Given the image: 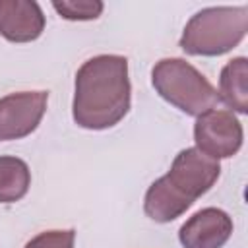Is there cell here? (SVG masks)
Wrapping results in <instances>:
<instances>
[{
    "label": "cell",
    "instance_id": "obj_1",
    "mask_svg": "<svg viewBox=\"0 0 248 248\" xmlns=\"http://www.w3.org/2000/svg\"><path fill=\"white\" fill-rule=\"evenodd\" d=\"M130 93L126 56L99 54L85 60L76 74L74 122L85 130L116 126L130 110Z\"/></svg>",
    "mask_w": 248,
    "mask_h": 248
},
{
    "label": "cell",
    "instance_id": "obj_2",
    "mask_svg": "<svg viewBox=\"0 0 248 248\" xmlns=\"http://www.w3.org/2000/svg\"><path fill=\"white\" fill-rule=\"evenodd\" d=\"M248 31V6L205 8L186 23L180 48L192 56H221L232 50Z\"/></svg>",
    "mask_w": 248,
    "mask_h": 248
},
{
    "label": "cell",
    "instance_id": "obj_3",
    "mask_svg": "<svg viewBox=\"0 0 248 248\" xmlns=\"http://www.w3.org/2000/svg\"><path fill=\"white\" fill-rule=\"evenodd\" d=\"M155 91L170 105L190 116L211 110L217 101V89L190 62L182 58H163L151 70Z\"/></svg>",
    "mask_w": 248,
    "mask_h": 248
},
{
    "label": "cell",
    "instance_id": "obj_4",
    "mask_svg": "<svg viewBox=\"0 0 248 248\" xmlns=\"http://www.w3.org/2000/svg\"><path fill=\"white\" fill-rule=\"evenodd\" d=\"M242 124L231 110L211 108L198 116L194 124V140L202 153L211 159H229L242 145Z\"/></svg>",
    "mask_w": 248,
    "mask_h": 248
},
{
    "label": "cell",
    "instance_id": "obj_5",
    "mask_svg": "<svg viewBox=\"0 0 248 248\" xmlns=\"http://www.w3.org/2000/svg\"><path fill=\"white\" fill-rule=\"evenodd\" d=\"M219 174L221 165L217 159H211L198 147H188L174 157L170 170L165 176L176 192L194 203L217 182Z\"/></svg>",
    "mask_w": 248,
    "mask_h": 248
},
{
    "label": "cell",
    "instance_id": "obj_6",
    "mask_svg": "<svg viewBox=\"0 0 248 248\" xmlns=\"http://www.w3.org/2000/svg\"><path fill=\"white\" fill-rule=\"evenodd\" d=\"M48 103L46 91H19L0 99V141L21 140L37 130Z\"/></svg>",
    "mask_w": 248,
    "mask_h": 248
},
{
    "label": "cell",
    "instance_id": "obj_7",
    "mask_svg": "<svg viewBox=\"0 0 248 248\" xmlns=\"http://www.w3.org/2000/svg\"><path fill=\"white\" fill-rule=\"evenodd\" d=\"M232 234V219L217 207L194 213L178 231L184 248H221Z\"/></svg>",
    "mask_w": 248,
    "mask_h": 248
},
{
    "label": "cell",
    "instance_id": "obj_8",
    "mask_svg": "<svg viewBox=\"0 0 248 248\" xmlns=\"http://www.w3.org/2000/svg\"><path fill=\"white\" fill-rule=\"evenodd\" d=\"M45 16L33 0H0V35L10 43H31L41 37Z\"/></svg>",
    "mask_w": 248,
    "mask_h": 248
},
{
    "label": "cell",
    "instance_id": "obj_9",
    "mask_svg": "<svg viewBox=\"0 0 248 248\" xmlns=\"http://www.w3.org/2000/svg\"><path fill=\"white\" fill-rule=\"evenodd\" d=\"M190 205L192 202L186 200L180 192H176L167 180V176L155 180L145 192L143 200V211L155 223H170L180 217Z\"/></svg>",
    "mask_w": 248,
    "mask_h": 248
},
{
    "label": "cell",
    "instance_id": "obj_10",
    "mask_svg": "<svg viewBox=\"0 0 248 248\" xmlns=\"http://www.w3.org/2000/svg\"><path fill=\"white\" fill-rule=\"evenodd\" d=\"M217 95L234 112H248V60L244 56L232 58L225 64L221 70Z\"/></svg>",
    "mask_w": 248,
    "mask_h": 248
},
{
    "label": "cell",
    "instance_id": "obj_11",
    "mask_svg": "<svg viewBox=\"0 0 248 248\" xmlns=\"http://www.w3.org/2000/svg\"><path fill=\"white\" fill-rule=\"evenodd\" d=\"M31 186V172L25 161L10 155L0 157V203L21 200Z\"/></svg>",
    "mask_w": 248,
    "mask_h": 248
},
{
    "label": "cell",
    "instance_id": "obj_12",
    "mask_svg": "<svg viewBox=\"0 0 248 248\" xmlns=\"http://www.w3.org/2000/svg\"><path fill=\"white\" fill-rule=\"evenodd\" d=\"M52 8L70 21H87V19H97L103 12V2L99 0H62V2H52Z\"/></svg>",
    "mask_w": 248,
    "mask_h": 248
},
{
    "label": "cell",
    "instance_id": "obj_13",
    "mask_svg": "<svg viewBox=\"0 0 248 248\" xmlns=\"http://www.w3.org/2000/svg\"><path fill=\"white\" fill-rule=\"evenodd\" d=\"M76 242V231H45L33 236L25 248H74Z\"/></svg>",
    "mask_w": 248,
    "mask_h": 248
}]
</instances>
